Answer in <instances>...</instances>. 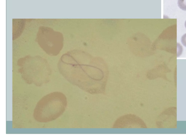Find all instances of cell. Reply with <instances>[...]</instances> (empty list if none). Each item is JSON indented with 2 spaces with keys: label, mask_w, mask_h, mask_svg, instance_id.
Masks as SVG:
<instances>
[{
  "label": "cell",
  "mask_w": 186,
  "mask_h": 140,
  "mask_svg": "<svg viewBox=\"0 0 186 140\" xmlns=\"http://www.w3.org/2000/svg\"><path fill=\"white\" fill-rule=\"evenodd\" d=\"M67 106V99L63 93H49L39 101L35 108L34 117L37 122H47L57 119L63 113Z\"/></svg>",
  "instance_id": "1"
},
{
  "label": "cell",
  "mask_w": 186,
  "mask_h": 140,
  "mask_svg": "<svg viewBox=\"0 0 186 140\" xmlns=\"http://www.w3.org/2000/svg\"><path fill=\"white\" fill-rule=\"evenodd\" d=\"M21 77L29 84L40 86L49 81L51 71L45 60L40 57H27L19 60Z\"/></svg>",
  "instance_id": "2"
},
{
  "label": "cell",
  "mask_w": 186,
  "mask_h": 140,
  "mask_svg": "<svg viewBox=\"0 0 186 140\" xmlns=\"http://www.w3.org/2000/svg\"><path fill=\"white\" fill-rule=\"evenodd\" d=\"M50 29L41 28L39 32V41L44 49L51 55H56L59 52L62 41L59 35Z\"/></svg>",
  "instance_id": "3"
},
{
  "label": "cell",
  "mask_w": 186,
  "mask_h": 140,
  "mask_svg": "<svg viewBox=\"0 0 186 140\" xmlns=\"http://www.w3.org/2000/svg\"><path fill=\"white\" fill-rule=\"evenodd\" d=\"M142 120L138 116L132 115H127L119 118L113 128H141L144 126Z\"/></svg>",
  "instance_id": "4"
},
{
  "label": "cell",
  "mask_w": 186,
  "mask_h": 140,
  "mask_svg": "<svg viewBox=\"0 0 186 140\" xmlns=\"http://www.w3.org/2000/svg\"><path fill=\"white\" fill-rule=\"evenodd\" d=\"M178 5L182 10L186 11V0H178Z\"/></svg>",
  "instance_id": "5"
},
{
  "label": "cell",
  "mask_w": 186,
  "mask_h": 140,
  "mask_svg": "<svg viewBox=\"0 0 186 140\" xmlns=\"http://www.w3.org/2000/svg\"><path fill=\"white\" fill-rule=\"evenodd\" d=\"M181 41L183 45L186 47V34L182 36L181 38Z\"/></svg>",
  "instance_id": "6"
},
{
  "label": "cell",
  "mask_w": 186,
  "mask_h": 140,
  "mask_svg": "<svg viewBox=\"0 0 186 140\" xmlns=\"http://www.w3.org/2000/svg\"><path fill=\"white\" fill-rule=\"evenodd\" d=\"M185 28H186V21H185Z\"/></svg>",
  "instance_id": "7"
}]
</instances>
